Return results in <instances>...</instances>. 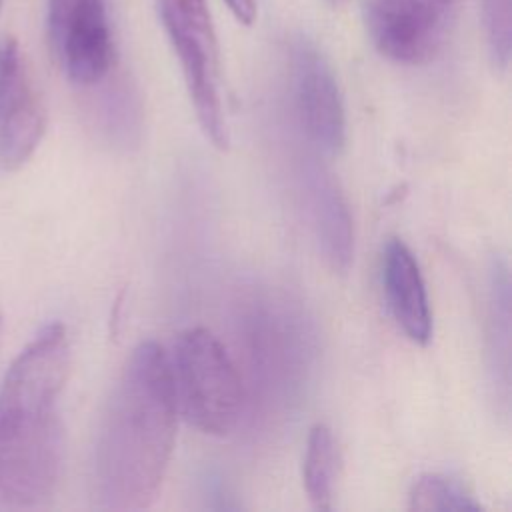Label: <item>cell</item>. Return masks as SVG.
<instances>
[{"label":"cell","mask_w":512,"mask_h":512,"mask_svg":"<svg viewBox=\"0 0 512 512\" xmlns=\"http://www.w3.org/2000/svg\"><path fill=\"white\" fill-rule=\"evenodd\" d=\"M288 94L306 140L322 154H338L346 142L342 92L326 56L304 36L288 50Z\"/></svg>","instance_id":"cell-6"},{"label":"cell","mask_w":512,"mask_h":512,"mask_svg":"<svg viewBox=\"0 0 512 512\" xmlns=\"http://www.w3.org/2000/svg\"><path fill=\"white\" fill-rule=\"evenodd\" d=\"M488 356L496 386L508 394L510 366V280L502 262H494L488 282Z\"/></svg>","instance_id":"cell-11"},{"label":"cell","mask_w":512,"mask_h":512,"mask_svg":"<svg viewBox=\"0 0 512 512\" xmlns=\"http://www.w3.org/2000/svg\"><path fill=\"white\" fill-rule=\"evenodd\" d=\"M486 48L492 64L506 70L512 48V0H480Z\"/></svg>","instance_id":"cell-14"},{"label":"cell","mask_w":512,"mask_h":512,"mask_svg":"<svg viewBox=\"0 0 512 512\" xmlns=\"http://www.w3.org/2000/svg\"><path fill=\"white\" fill-rule=\"evenodd\" d=\"M178 406L168 354L140 342L112 390L98 434L94 482L104 508H148L162 486L176 440Z\"/></svg>","instance_id":"cell-1"},{"label":"cell","mask_w":512,"mask_h":512,"mask_svg":"<svg viewBox=\"0 0 512 512\" xmlns=\"http://www.w3.org/2000/svg\"><path fill=\"white\" fill-rule=\"evenodd\" d=\"M228 10L232 12V16L244 24V26H252L256 20V0H224Z\"/></svg>","instance_id":"cell-15"},{"label":"cell","mask_w":512,"mask_h":512,"mask_svg":"<svg viewBox=\"0 0 512 512\" xmlns=\"http://www.w3.org/2000/svg\"><path fill=\"white\" fill-rule=\"evenodd\" d=\"M330 6H334V8H338V6H344L348 0H326Z\"/></svg>","instance_id":"cell-16"},{"label":"cell","mask_w":512,"mask_h":512,"mask_svg":"<svg viewBox=\"0 0 512 512\" xmlns=\"http://www.w3.org/2000/svg\"><path fill=\"white\" fill-rule=\"evenodd\" d=\"M164 32L180 60L184 82L206 138L220 150L230 144L222 94L220 52L206 0H156Z\"/></svg>","instance_id":"cell-4"},{"label":"cell","mask_w":512,"mask_h":512,"mask_svg":"<svg viewBox=\"0 0 512 512\" xmlns=\"http://www.w3.org/2000/svg\"><path fill=\"white\" fill-rule=\"evenodd\" d=\"M46 34L70 82L96 86L110 74L114 40L104 0H48Z\"/></svg>","instance_id":"cell-7"},{"label":"cell","mask_w":512,"mask_h":512,"mask_svg":"<svg viewBox=\"0 0 512 512\" xmlns=\"http://www.w3.org/2000/svg\"><path fill=\"white\" fill-rule=\"evenodd\" d=\"M408 508L418 512L480 510V502L456 480L444 474H422L408 492Z\"/></svg>","instance_id":"cell-13"},{"label":"cell","mask_w":512,"mask_h":512,"mask_svg":"<svg viewBox=\"0 0 512 512\" xmlns=\"http://www.w3.org/2000/svg\"><path fill=\"white\" fill-rule=\"evenodd\" d=\"M46 132V108L30 66L10 36L0 38V170L22 168Z\"/></svg>","instance_id":"cell-8"},{"label":"cell","mask_w":512,"mask_h":512,"mask_svg":"<svg viewBox=\"0 0 512 512\" xmlns=\"http://www.w3.org/2000/svg\"><path fill=\"white\" fill-rule=\"evenodd\" d=\"M460 0H362V20L374 48L388 60L420 66L452 36Z\"/></svg>","instance_id":"cell-5"},{"label":"cell","mask_w":512,"mask_h":512,"mask_svg":"<svg viewBox=\"0 0 512 512\" xmlns=\"http://www.w3.org/2000/svg\"><path fill=\"white\" fill-rule=\"evenodd\" d=\"M2 4H4V0H0V10H2Z\"/></svg>","instance_id":"cell-18"},{"label":"cell","mask_w":512,"mask_h":512,"mask_svg":"<svg viewBox=\"0 0 512 512\" xmlns=\"http://www.w3.org/2000/svg\"><path fill=\"white\" fill-rule=\"evenodd\" d=\"M0 342H2V310H0Z\"/></svg>","instance_id":"cell-17"},{"label":"cell","mask_w":512,"mask_h":512,"mask_svg":"<svg viewBox=\"0 0 512 512\" xmlns=\"http://www.w3.org/2000/svg\"><path fill=\"white\" fill-rule=\"evenodd\" d=\"M178 414L208 436H226L240 420L244 388L236 364L206 328L178 334L168 354Z\"/></svg>","instance_id":"cell-3"},{"label":"cell","mask_w":512,"mask_h":512,"mask_svg":"<svg viewBox=\"0 0 512 512\" xmlns=\"http://www.w3.org/2000/svg\"><path fill=\"white\" fill-rule=\"evenodd\" d=\"M70 374V340L44 326L14 358L0 384V496L16 506L48 500L64 462L60 400Z\"/></svg>","instance_id":"cell-2"},{"label":"cell","mask_w":512,"mask_h":512,"mask_svg":"<svg viewBox=\"0 0 512 512\" xmlns=\"http://www.w3.org/2000/svg\"><path fill=\"white\" fill-rule=\"evenodd\" d=\"M336 464L338 452L332 430L326 424H314L306 440L302 480L306 496L316 510H330L332 506Z\"/></svg>","instance_id":"cell-12"},{"label":"cell","mask_w":512,"mask_h":512,"mask_svg":"<svg viewBox=\"0 0 512 512\" xmlns=\"http://www.w3.org/2000/svg\"><path fill=\"white\" fill-rule=\"evenodd\" d=\"M382 286L398 328L414 344L426 346L432 340L430 298L418 260L400 238H392L384 246Z\"/></svg>","instance_id":"cell-9"},{"label":"cell","mask_w":512,"mask_h":512,"mask_svg":"<svg viewBox=\"0 0 512 512\" xmlns=\"http://www.w3.org/2000/svg\"><path fill=\"white\" fill-rule=\"evenodd\" d=\"M308 206L324 260L336 272H346L354 258V226L348 202L338 184L320 168L308 174Z\"/></svg>","instance_id":"cell-10"}]
</instances>
